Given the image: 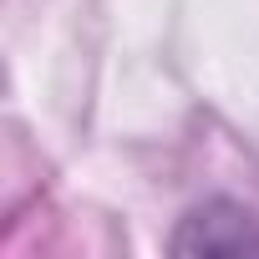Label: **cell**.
I'll use <instances>...</instances> for the list:
<instances>
[{"mask_svg": "<svg viewBox=\"0 0 259 259\" xmlns=\"http://www.w3.org/2000/svg\"><path fill=\"white\" fill-rule=\"evenodd\" d=\"M173 249L178 254H259V219L229 198H213L178 224Z\"/></svg>", "mask_w": 259, "mask_h": 259, "instance_id": "cell-1", "label": "cell"}]
</instances>
